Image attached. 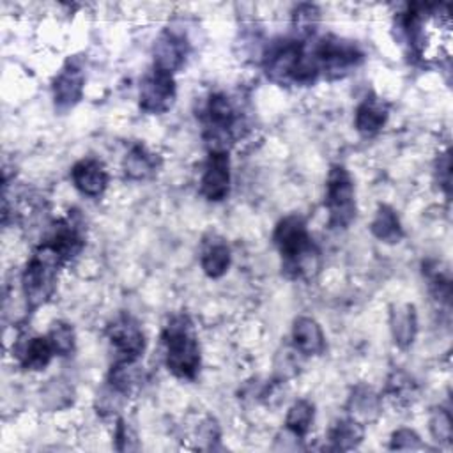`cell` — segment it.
<instances>
[{"instance_id": "1", "label": "cell", "mask_w": 453, "mask_h": 453, "mask_svg": "<svg viewBox=\"0 0 453 453\" xmlns=\"http://www.w3.org/2000/svg\"><path fill=\"white\" fill-rule=\"evenodd\" d=\"M273 241L281 257V273L292 280L313 278L320 269V251L301 216L290 214L278 221Z\"/></svg>"}, {"instance_id": "2", "label": "cell", "mask_w": 453, "mask_h": 453, "mask_svg": "<svg viewBox=\"0 0 453 453\" xmlns=\"http://www.w3.org/2000/svg\"><path fill=\"white\" fill-rule=\"evenodd\" d=\"M264 71L278 85H310L319 76L313 55L299 37L273 41L264 53Z\"/></svg>"}, {"instance_id": "3", "label": "cell", "mask_w": 453, "mask_h": 453, "mask_svg": "<svg viewBox=\"0 0 453 453\" xmlns=\"http://www.w3.org/2000/svg\"><path fill=\"white\" fill-rule=\"evenodd\" d=\"M165 363L168 372L179 379L193 380L200 370L198 336L186 313L173 315L163 329Z\"/></svg>"}, {"instance_id": "4", "label": "cell", "mask_w": 453, "mask_h": 453, "mask_svg": "<svg viewBox=\"0 0 453 453\" xmlns=\"http://www.w3.org/2000/svg\"><path fill=\"white\" fill-rule=\"evenodd\" d=\"M60 265H64L62 258L46 242L34 250L21 274V288L30 310L39 308L53 296Z\"/></svg>"}, {"instance_id": "5", "label": "cell", "mask_w": 453, "mask_h": 453, "mask_svg": "<svg viewBox=\"0 0 453 453\" xmlns=\"http://www.w3.org/2000/svg\"><path fill=\"white\" fill-rule=\"evenodd\" d=\"M202 122L209 150H226V145L241 134L239 111L232 99L223 92L209 96L202 113Z\"/></svg>"}, {"instance_id": "6", "label": "cell", "mask_w": 453, "mask_h": 453, "mask_svg": "<svg viewBox=\"0 0 453 453\" xmlns=\"http://www.w3.org/2000/svg\"><path fill=\"white\" fill-rule=\"evenodd\" d=\"M311 55L319 67V74H324V78L329 80L343 78L365 58V53L356 42L340 39L336 35H326L319 39L311 50Z\"/></svg>"}, {"instance_id": "7", "label": "cell", "mask_w": 453, "mask_h": 453, "mask_svg": "<svg viewBox=\"0 0 453 453\" xmlns=\"http://www.w3.org/2000/svg\"><path fill=\"white\" fill-rule=\"evenodd\" d=\"M327 225L331 228H347L356 218L354 182L349 170L343 165H333L326 179Z\"/></svg>"}, {"instance_id": "8", "label": "cell", "mask_w": 453, "mask_h": 453, "mask_svg": "<svg viewBox=\"0 0 453 453\" xmlns=\"http://www.w3.org/2000/svg\"><path fill=\"white\" fill-rule=\"evenodd\" d=\"M140 108L147 113H165L172 108L175 101V80L173 74L157 67L149 71L142 83L138 94Z\"/></svg>"}, {"instance_id": "9", "label": "cell", "mask_w": 453, "mask_h": 453, "mask_svg": "<svg viewBox=\"0 0 453 453\" xmlns=\"http://www.w3.org/2000/svg\"><path fill=\"white\" fill-rule=\"evenodd\" d=\"M106 334L110 338V343L117 350L119 359L138 361L145 350L143 331L131 315L120 313L119 317H115L110 322Z\"/></svg>"}, {"instance_id": "10", "label": "cell", "mask_w": 453, "mask_h": 453, "mask_svg": "<svg viewBox=\"0 0 453 453\" xmlns=\"http://www.w3.org/2000/svg\"><path fill=\"white\" fill-rule=\"evenodd\" d=\"M230 191V157L228 150H209L200 177V193L209 202H221Z\"/></svg>"}, {"instance_id": "11", "label": "cell", "mask_w": 453, "mask_h": 453, "mask_svg": "<svg viewBox=\"0 0 453 453\" xmlns=\"http://www.w3.org/2000/svg\"><path fill=\"white\" fill-rule=\"evenodd\" d=\"M42 242H46L65 264L73 257H76L81 251L83 244H85L83 225L78 219V216L69 214L67 218L58 219L51 226L50 234L46 235V239Z\"/></svg>"}, {"instance_id": "12", "label": "cell", "mask_w": 453, "mask_h": 453, "mask_svg": "<svg viewBox=\"0 0 453 453\" xmlns=\"http://www.w3.org/2000/svg\"><path fill=\"white\" fill-rule=\"evenodd\" d=\"M83 83H85V74L81 65L76 60L69 58L55 76L51 85L55 108L58 111H67L69 108H73L81 99Z\"/></svg>"}, {"instance_id": "13", "label": "cell", "mask_w": 453, "mask_h": 453, "mask_svg": "<svg viewBox=\"0 0 453 453\" xmlns=\"http://www.w3.org/2000/svg\"><path fill=\"white\" fill-rule=\"evenodd\" d=\"M188 50L189 46L182 34L170 28L161 32L154 42V67L173 74V71L182 67Z\"/></svg>"}, {"instance_id": "14", "label": "cell", "mask_w": 453, "mask_h": 453, "mask_svg": "<svg viewBox=\"0 0 453 453\" xmlns=\"http://www.w3.org/2000/svg\"><path fill=\"white\" fill-rule=\"evenodd\" d=\"M71 179L74 188L90 198L101 196L108 186V172L97 159L85 157L73 165Z\"/></svg>"}, {"instance_id": "15", "label": "cell", "mask_w": 453, "mask_h": 453, "mask_svg": "<svg viewBox=\"0 0 453 453\" xmlns=\"http://www.w3.org/2000/svg\"><path fill=\"white\" fill-rule=\"evenodd\" d=\"M389 115V106L375 94H368L356 108L354 126L363 136H373L379 133Z\"/></svg>"}, {"instance_id": "16", "label": "cell", "mask_w": 453, "mask_h": 453, "mask_svg": "<svg viewBox=\"0 0 453 453\" xmlns=\"http://www.w3.org/2000/svg\"><path fill=\"white\" fill-rule=\"evenodd\" d=\"M12 352L16 354L21 368L34 370V372L46 368L50 365L51 357L55 356V350L46 334L21 338L16 343V347H12Z\"/></svg>"}, {"instance_id": "17", "label": "cell", "mask_w": 453, "mask_h": 453, "mask_svg": "<svg viewBox=\"0 0 453 453\" xmlns=\"http://www.w3.org/2000/svg\"><path fill=\"white\" fill-rule=\"evenodd\" d=\"M294 349L303 356H319L326 349V338L319 322L311 317H297L292 326Z\"/></svg>"}, {"instance_id": "18", "label": "cell", "mask_w": 453, "mask_h": 453, "mask_svg": "<svg viewBox=\"0 0 453 453\" xmlns=\"http://www.w3.org/2000/svg\"><path fill=\"white\" fill-rule=\"evenodd\" d=\"M389 324L395 343L400 349H407L414 342L418 331V315L414 304L403 303L393 306L389 313Z\"/></svg>"}, {"instance_id": "19", "label": "cell", "mask_w": 453, "mask_h": 453, "mask_svg": "<svg viewBox=\"0 0 453 453\" xmlns=\"http://www.w3.org/2000/svg\"><path fill=\"white\" fill-rule=\"evenodd\" d=\"M200 265L209 278L223 276L230 267V248L225 239L218 235H211V239L203 241Z\"/></svg>"}, {"instance_id": "20", "label": "cell", "mask_w": 453, "mask_h": 453, "mask_svg": "<svg viewBox=\"0 0 453 453\" xmlns=\"http://www.w3.org/2000/svg\"><path fill=\"white\" fill-rule=\"evenodd\" d=\"M365 437V428L361 425V421H357L356 418H347V419H338L331 425L329 432H327V441H329V448L331 449H340V451H347V449H354L359 446V442Z\"/></svg>"}, {"instance_id": "21", "label": "cell", "mask_w": 453, "mask_h": 453, "mask_svg": "<svg viewBox=\"0 0 453 453\" xmlns=\"http://www.w3.org/2000/svg\"><path fill=\"white\" fill-rule=\"evenodd\" d=\"M156 156L149 152L143 145H133L122 161L126 177L133 180L147 179L156 172Z\"/></svg>"}, {"instance_id": "22", "label": "cell", "mask_w": 453, "mask_h": 453, "mask_svg": "<svg viewBox=\"0 0 453 453\" xmlns=\"http://www.w3.org/2000/svg\"><path fill=\"white\" fill-rule=\"evenodd\" d=\"M370 230L377 239H380L384 242H398L403 235V230H402V225H400V219H398L395 209H391L386 203L379 205L375 218L370 225Z\"/></svg>"}, {"instance_id": "23", "label": "cell", "mask_w": 453, "mask_h": 453, "mask_svg": "<svg viewBox=\"0 0 453 453\" xmlns=\"http://www.w3.org/2000/svg\"><path fill=\"white\" fill-rule=\"evenodd\" d=\"M313 416H315V409H313V403L308 402V400H297L290 405L288 412H287V418H285V426L287 430L297 437V439H303L308 430L311 428V423H313Z\"/></svg>"}, {"instance_id": "24", "label": "cell", "mask_w": 453, "mask_h": 453, "mask_svg": "<svg viewBox=\"0 0 453 453\" xmlns=\"http://www.w3.org/2000/svg\"><path fill=\"white\" fill-rule=\"evenodd\" d=\"M350 412L352 418L356 416V419L359 421V418L363 419H370L379 412V398L373 395V391L366 386H357L350 396Z\"/></svg>"}, {"instance_id": "25", "label": "cell", "mask_w": 453, "mask_h": 453, "mask_svg": "<svg viewBox=\"0 0 453 453\" xmlns=\"http://www.w3.org/2000/svg\"><path fill=\"white\" fill-rule=\"evenodd\" d=\"M319 19H320V12H319L317 5L299 4L292 14V25H294V30L297 32L299 39L310 37L315 32Z\"/></svg>"}, {"instance_id": "26", "label": "cell", "mask_w": 453, "mask_h": 453, "mask_svg": "<svg viewBox=\"0 0 453 453\" xmlns=\"http://www.w3.org/2000/svg\"><path fill=\"white\" fill-rule=\"evenodd\" d=\"M55 356H69L74 350V331L67 322H53L48 334Z\"/></svg>"}, {"instance_id": "27", "label": "cell", "mask_w": 453, "mask_h": 453, "mask_svg": "<svg viewBox=\"0 0 453 453\" xmlns=\"http://www.w3.org/2000/svg\"><path fill=\"white\" fill-rule=\"evenodd\" d=\"M430 434L437 442L448 444L453 437V419L448 409L435 407L430 414Z\"/></svg>"}, {"instance_id": "28", "label": "cell", "mask_w": 453, "mask_h": 453, "mask_svg": "<svg viewBox=\"0 0 453 453\" xmlns=\"http://www.w3.org/2000/svg\"><path fill=\"white\" fill-rule=\"evenodd\" d=\"M414 395V382L402 372L393 373L388 379V396L396 402H409Z\"/></svg>"}, {"instance_id": "29", "label": "cell", "mask_w": 453, "mask_h": 453, "mask_svg": "<svg viewBox=\"0 0 453 453\" xmlns=\"http://www.w3.org/2000/svg\"><path fill=\"white\" fill-rule=\"evenodd\" d=\"M391 449H425L426 446L421 442L419 435L411 428H398L391 435Z\"/></svg>"}, {"instance_id": "30", "label": "cell", "mask_w": 453, "mask_h": 453, "mask_svg": "<svg viewBox=\"0 0 453 453\" xmlns=\"http://www.w3.org/2000/svg\"><path fill=\"white\" fill-rule=\"evenodd\" d=\"M437 175L439 182L442 184L444 191L449 193V177H451V161H449V150H446L439 161H437Z\"/></svg>"}]
</instances>
